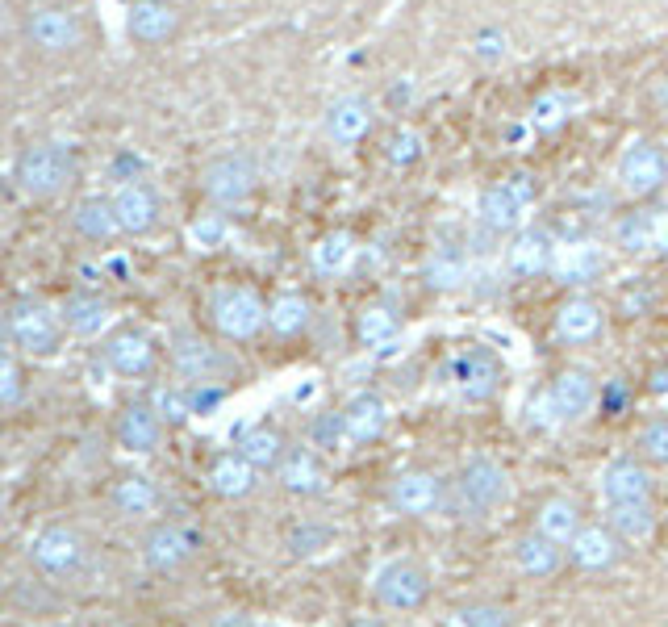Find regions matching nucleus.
Listing matches in <instances>:
<instances>
[{"label": "nucleus", "instance_id": "1", "mask_svg": "<svg viewBox=\"0 0 668 627\" xmlns=\"http://www.w3.org/2000/svg\"><path fill=\"white\" fill-rule=\"evenodd\" d=\"M71 176V155L63 143H38V147H26L17 159V180L21 189L30 197H51L59 193Z\"/></svg>", "mask_w": 668, "mask_h": 627}, {"label": "nucleus", "instance_id": "2", "mask_svg": "<svg viewBox=\"0 0 668 627\" xmlns=\"http://www.w3.org/2000/svg\"><path fill=\"white\" fill-rule=\"evenodd\" d=\"M9 335L30 356H51L59 347V314L46 301H21L9 314Z\"/></svg>", "mask_w": 668, "mask_h": 627}, {"label": "nucleus", "instance_id": "3", "mask_svg": "<svg viewBox=\"0 0 668 627\" xmlns=\"http://www.w3.org/2000/svg\"><path fill=\"white\" fill-rule=\"evenodd\" d=\"M376 598L393 611H410L426 598V573L414 561H389L376 569Z\"/></svg>", "mask_w": 668, "mask_h": 627}, {"label": "nucleus", "instance_id": "4", "mask_svg": "<svg viewBox=\"0 0 668 627\" xmlns=\"http://www.w3.org/2000/svg\"><path fill=\"white\" fill-rule=\"evenodd\" d=\"M510 481H506V469L493 460H472L468 469L460 473V502L472 510V515H485L493 510L501 498H506Z\"/></svg>", "mask_w": 668, "mask_h": 627}, {"label": "nucleus", "instance_id": "5", "mask_svg": "<svg viewBox=\"0 0 668 627\" xmlns=\"http://www.w3.org/2000/svg\"><path fill=\"white\" fill-rule=\"evenodd\" d=\"M213 314H218V327L230 339H251L268 322V310L259 306V297L251 289H226V293H218V301H213Z\"/></svg>", "mask_w": 668, "mask_h": 627}, {"label": "nucleus", "instance_id": "6", "mask_svg": "<svg viewBox=\"0 0 668 627\" xmlns=\"http://www.w3.org/2000/svg\"><path fill=\"white\" fill-rule=\"evenodd\" d=\"M251 184H255V168H251V159H243V155H222V159H213V164L205 168V193L213 201H222V205L243 201L251 193Z\"/></svg>", "mask_w": 668, "mask_h": 627}, {"label": "nucleus", "instance_id": "7", "mask_svg": "<svg viewBox=\"0 0 668 627\" xmlns=\"http://www.w3.org/2000/svg\"><path fill=\"white\" fill-rule=\"evenodd\" d=\"M531 209V189L522 180H501L493 189H485L481 197V218L493 226V230H510L527 218Z\"/></svg>", "mask_w": 668, "mask_h": 627}, {"label": "nucleus", "instance_id": "8", "mask_svg": "<svg viewBox=\"0 0 668 627\" xmlns=\"http://www.w3.org/2000/svg\"><path fill=\"white\" fill-rule=\"evenodd\" d=\"M113 214H117V226L126 230V235H147L159 218V201L147 184H122V189L113 193Z\"/></svg>", "mask_w": 668, "mask_h": 627}, {"label": "nucleus", "instance_id": "9", "mask_svg": "<svg viewBox=\"0 0 668 627\" xmlns=\"http://www.w3.org/2000/svg\"><path fill=\"white\" fill-rule=\"evenodd\" d=\"M618 180H623L627 193H652L664 180V155L648 143H635L618 159Z\"/></svg>", "mask_w": 668, "mask_h": 627}, {"label": "nucleus", "instance_id": "10", "mask_svg": "<svg viewBox=\"0 0 668 627\" xmlns=\"http://www.w3.org/2000/svg\"><path fill=\"white\" fill-rule=\"evenodd\" d=\"M30 556H34V565L46 569V573H71L80 565V540L71 536L67 527H46L42 536L30 544Z\"/></svg>", "mask_w": 668, "mask_h": 627}, {"label": "nucleus", "instance_id": "11", "mask_svg": "<svg viewBox=\"0 0 668 627\" xmlns=\"http://www.w3.org/2000/svg\"><path fill=\"white\" fill-rule=\"evenodd\" d=\"M30 38H34V46H42V51H51V55L71 51V46L80 42V21L63 9H42L30 21Z\"/></svg>", "mask_w": 668, "mask_h": 627}, {"label": "nucleus", "instance_id": "12", "mask_svg": "<svg viewBox=\"0 0 668 627\" xmlns=\"http://www.w3.org/2000/svg\"><path fill=\"white\" fill-rule=\"evenodd\" d=\"M451 377H456L464 398H489L493 385H497V364L489 352L472 347V352H460L456 364H451Z\"/></svg>", "mask_w": 668, "mask_h": 627}, {"label": "nucleus", "instance_id": "13", "mask_svg": "<svg viewBox=\"0 0 668 627\" xmlns=\"http://www.w3.org/2000/svg\"><path fill=\"white\" fill-rule=\"evenodd\" d=\"M648 490H652V477L639 469L631 460H614L610 469L602 473V498L610 506L618 502H648Z\"/></svg>", "mask_w": 668, "mask_h": 627}, {"label": "nucleus", "instance_id": "14", "mask_svg": "<svg viewBox=\"0 0 668 627\" xmlns=\"http://www.w3.org/2000/svg\"><path fill=\"white\" fill-rule=\"evenodd\" d=\"M105 360H109V368H117L122 377H138V373H147V368H151L155 352H151V339H147V335L122 331V335L109 339Z\"/></svg>", "mask_w": 668, "mask_h": 627}, {"label": "nucleus", "instance_id": "15", "mask_svg": "<svg viewBox=\"0 0 668 627\" xmlns=\"http://www.w3.org/2000/svg\"><path fill=\"white\" fill-rule=\"evenodd\" d=\"M59 318L67 322V331H76V335L92 339V335H101V331L109 327V318H113V314H109V301L92 297V293H76V297H67V301H63Z\"/></svg>", "mask_w": 668, "mask_h": 627}, {"label": "nucleus", "instance_id": "16", "mask_svg": "<svg viewBox=\"0 0 668 627\" xmlns=\"http://www.w3.org/2000/svg\"><path fill=\"white\" fill-rule=\"evenodd\" d=\"M385 402L376 398V393H360V398H351L347 410H343V423H347V435L355 439V444H364V439H376L380 431H385Z\"/></svg>", "mask_w": 668, "mask_h": 627}, {"label": "nucleus", "instance_id": "17", "mask_svg": "<svg viewBox=\"0 0 668 627\" xmlns=\"http://www.w3.org/2000/svg\"><path fill=\"white\" fill-rule=\"evenodd\" d=\"M193 548H197V540L188 536L184 527H159V531H151V540H147V561L155 569H176V565H184L188 556H193Z\"/></svg>", "mask_w": 668, "mask_h": 627}, {"label": "nucleus", "instance_id": "18", "mask_svg": "<svg viewBox=\"0 0 668 627\" xmlns=\"http://www.w3.org/2000/svg\"><path fill=\"white\" fill-rule=\"evenodd\" d=\"M117 439L126 452H155L159 444V414L151 406H130L117 423Z\"/></svg>", "mask_w": 668, "mask_h": 627}, {"label": "nucleus", "instance_id": "19", "mask_svg": "<svg viewBox=\"0 0 668 627\" xmlns=\"http://www.w3.org/2000/svg\"><path fill=\"white\" fill-rule=\"evenodd\" d=\"M71 222H76V230L84 239H92V243H105V239H113L117 230V214H113V201H105V197H88V201H80L76 205V214H71Z\"/></svg>", "mask_w": 668, "mask_h": 627}, {"label": "nucleus", "instance_id": "20", "mask_svg": "<svg viewBox=\"0 0 668 627\" xmlns=\"http://www.w3.org/2000/svg\"><path fill=\"white\" fill-rule=\"evenodd\" d=\"M326 130H330L334 143H355V138L368 130V101H360V97L334 101L330 113H326Z\"/></svg>", "mask_w": 668, "mask_h": 627}, {"label": "nucleus", "instance_id": "21", "mask_svg": "<svg viewBox=\"0 0 668 627\" xmlns=\"http://www.w3.org/2000/svg\"><path fill=\"white\" fill-rule=\"evenodd\" d=\"M130 30L142 42H159L176 30V13H172V5H163V0H138L130 13Z\"/></svg>", "mask_w": 668, "mask_h": 627}, {"label": "nucleus", "instance_id": "22", "mask_svg": "<svg viewBox=\"0 0 668 627\" xmlns=\"http://www.w3.org/2000/svg\"><path fill=\"white\" fill-rule=\"evenodd\" d=\"M514 565L522 573H531V577H547V573H556V565H560V548H556V540H547V536L535 531V536L514 544Z\"/></svg>", "mask_w": 668, "mask_h": 627}, {"label": "nucleus", "instance_id": "23", "mask_svg": "<svg viewBox=\"0 0 668 627\" xmlns=\"http://www.w3.org/2000/svg\"><path fill=\"white\" fill-rule=\"evenodd\" d=\"M393 498L405 515H426V510H435V502H439V481L431 473H405L397 481Z\"/></svg>", "mask_w": 668, "mask_h": 627}, {"label": "nucleus", "instance_id": "24", "mask_svg": "<svg viewBox=\"0 0 668 627\" xmlns=\"http://www.w3.org/2000/svg\"><path fill=\"white\" fill-rule=\"evenodd\" d=\"M614 556H618V548L610 540V531H602V527H581L577 536H572V561L581 569H606Z\"/></svg>", "mask_w": 668, "mask_h": 627}, {"label": "nucleus", "instance_id": "25", "mask_svg": "<svg viewBox=\"0 0 668 627\" xmlns=\"http://www.w3.org/2000/svg\"><path fill=\"white\" fill-rule=\"evenodd\" d=\"M552 402H556V410H560V423H564V418L589 414V406H593V381H589L585 373H564V377L552 385Z\"/></svg>", "mask_w": 668, "mask_h": 627}, {"label": "nucleus", "instance_id": "26", "mask_svg": "<svg viewBox=\"0 0 668 627\" xmlns=\"http://www.w3.org/2000/svg\"><path fill=\"white\" fill-rule=\"evenodd\" d=\"M209 481H213V490H218V494H226V498H243V494L251 490V485H255V464H247L243 456H226V460L213 464Z\"/></svg>", "mask_w": 668, "mask_h": 627}, {"label": "nucleus", "instance_id": "27", "mask_svg": "<svg viewBox=\"0 0 668 627\" xmlns=\"http://www.w3.org/2000/svg\"><path fill=\"white\" fill-rule=\"evenodd\" d=\"M547 260H552V239H547L543 230H527V235L510 247V272H518V276L539 272Z\"/></svg>", "mask_w": 668, "mask_h": 627}, {"label": "nucleus", "instance_id": "28", "mask_svg": "<svg viewBox=\"0 0 668 627\" xmlns=\"http://www.w3.org/2000/svg\"><path fill=\"white\" fill-rule=\"evenodd\" d=\"M610 527L627 540H648L656 527L652 506L648 502H618V506H610Z\"/></svg>", "mask_w": 668, "mask_h": 627}, {"label": "nucleus", "instance_id": "29", "mask_svg": "<svg viewBox=\"0 0 668 627\" xmlns=\"http://www.w3.org/2000/svg\"><path fill=\"white\" fill-rule=\"evenodd\" d=\"M176 368H180L188 381H209L222 368V360L213 356L201 339H180L176 343Z\"/></svg>", "mask_w": 668, "mask_h": 627}, {"label": "nucleus", "instance_id": "30", "mask_svg": "<svg viewBox=\"0 0 668 627\" xmlns=\"http://www.w3.org/2000/svg\"><path fill=\"white\" fill-rule=\"evenodd\" d=\"M606 264V255L593 247V243H581V247H564L556 255V272L564 276V281H589L593 272H598Z\"/></svg>", "mask_w": 668, "mask_h": 627}, {"label": "nucleus", "instance_id": "31", "mask_svg": "<svg viewBox=\"0 0 668 627\" xmlns=\"http://www.w3.org/2000/svg\"><path fill=\"white\" fill-rule=\"evenodd\" d=\"M539 536L547 540H572L577 536V510H572L564 498H552V502H543L539 506Z\"/></svg>", "mask_w": 668, "mask_h": 627}, {"label": "nucleus", "instance_id": "32", "mask_svg": "<svg viewBox=\"0 0 668 627\" xmlns=\"http://www.w3.org/2000/svg\"><path fill=\"white\" fill-rule=\"evenodd\" d=\"M598 306H589V301H568V306L560 310V335L572 339V343H581V339H593L598 335Z\"/></svg>", "mask_w": 668, "mask_h": 627}, {"label": "nucleus", "instance_id": "33", "mask_svg": "<svg viewBox=\"0 0 668 627\" xmlns=\"http://www.w3.org/2000/svg\"><path fill=\"white\" fill-rule=\"evenodd\" d=\"M113 502H117V510H122V515H151L155 502H159V494H155V485H151L147 477H126V481L113 490Z\"/></svg>", "mask_w": 668, "mask_h": 627}, {"label": "nucleus", "instance_id": "34", "mask_svg": "<svg viewBox=\"0 0 668 627\" xmlns=\"http://www.w3.org/2000/svg\"><path fill=\"white\" fill-rule=\"evenodd\" d=\"M280 481L289 485V490H297V494H314V490H322V469L314 464L309 452H293L289 460L280 464Z\"/></svg>", "mask_w": 668, "mask_h": 627}, {"label": "nucleus", "instance_id": "35", "mask_svg": "<svg viewBox=\"0 0 668 627\" xmlns=\"http://www.w3.org/2000/svg\"><path fill=\"white\" fill-rule=\"evenodd\" d=\"M247 464H255V469H268V464H276L280 460V435L276 431H247L243 435V444H238Z\"/></svg>", "mask_w": 668, "mask_h": 627}, {"label": "nucleus", "instance_id": "36", "mask_svg": "<svg viewBox=\"0 0 668 627\" xmlns=\"http://www.w3.org/2000/svg\"><path fill=\"white\" fill-rule=\"evenodd\" d=\"M360 339L368 343V347H393L397 343V318L389 314V310H368L364 318H360Z\"/></svg>", "mask_w": 668, "mask_h": 627}, {"label": "nucleus", "instance_id": "37", "mask_svg": "<svg viewBox=\"0 0 668 627\" xmlns=\"http://www.w3.org/2000/svg\"><path fill=\"white\" fill-rule=\"evenodd\" d=\"M351 255H355V247H351V239L347 235H330V239H322L318 247H314V264H318V272H343L347 264H351Z\"/></svg>", "mask_w": 668, "mask_h": 627}, {"label": "nucleus", "instance_id": "38", "mask_svg": "<svg viewBox=\"0 0 668 627\" xmlns=\"http://www.w3.org/2000/svg\"><path fill=\"white\" fill-rule=\"evenodd\" d=\"M305 318H309V306L301 297H280L276 306L268 310V322H272V331L276 335H293L305 327Z\"/></svg>", "mask_w": 668, "mask_h": 627}, {"label": "nucleus", "instance_id": "39", "mask_svg": "<svg viewBox=\"0 0 668 627\" xmlns=\"http://www.w3.org/2000/svg\"><path fill=\"white\" fill-rule=\"evenodd\" d=\"M309 439H314V448H322V452H339V448H347V444H351L343 414H322L318 423L309 427Z\"/></svg>", "mask_w": 668, "mask_h": 627}, {"label": "nucleus", "instance_id": "40", "mask_svg": "<svg viewBox=\"0 0 668 627\" xmlns=\"http://www.w3.org/2000/svg\"><path fill=\"white\" fill-rule=\"evenodd\" d=\"M431 285H439V289H451V285H460L464 281V260L460 255H451V251H439L435 260H431Z\"/></svg>", "mask_w": 668, "mask_h": 627}, {"label": "nucleus", "instance_id": "41", "mask_svg": "<svg viewBox=\"0 0 668 627\" xmlns=\"http://www.w3.org/2000/svg\"><path fill=\"white\" fill-rule=\"evenodd\" d=\"M226 222L218 218V214H209V218H201V222H193V230H188V239H193V247H201V251H209V247H222L226 243Z\"/></svg>", "mask_w": 668, "mask_h": 627}, {"label": "nucleus", "instance_id": "42", "mask_svg": "<svg viewBox=\"0 0 668 627\" xmlns=\"http://www.w3.org/2000/svg\"><path fill=\"white\" fill-rule=\"evenodd\" d=\"M293 552L297 556H314V552H322L326 544H330V527H318V523H301L297 531H293Z\"/></svg>", "mask_w": 668, "mask_h": 627}, {"label": "nucleus", "instance_id": "43", "mask_svg": "<svg viewBox=\"0 0 668 627\" xmlns=\"http://www.w3.org/2000/svg\"><path fill=\"white\" fill-rule=\"evenodd\" d=\"M618 239H623V247H631V251L656 243V218H631V222H623V226H618Z\"/></svg>", "mask_w": 668, "mask_h": 627}, {"label": "nucleus", "instance_id": "44", "mask_svg": "<svg viewBox=\"0 0 668 627\" xmlns=\"http://www.w3.org/2000/svg\"><path fill=\"white\" fill-rule=\"evenodd\" d=\"M510 615L501 607H464L456 615V627H506Z\"/></svg>", "mask_w": 668, "mask_h": 627}, {"label": "nucleus", "instance_id": "45", "mask_svg": "<svg viewBox=\"0 0 668 627\" xmlns=\"http://www.w3.org/2000/svg\"><path fill=\"white\" fill-rule=\"evenodd\" d=\"M643 452H648L652 460H660V464H668V423H656V427L643 431Z\"/></svg>", "mask_w": 668, "mask_h": 627}, {"label": "nucleus", "instance_id": "46", "mask_svg": "<svg viewBox=\"0 0 668 627\" xmlns=\"http://www.w3.org/2000/svg\"><path fill=\"white\" fill-rule=\"evenodd\" d=\"M17 364H13V356L0 347V402H13L17 398Z\"/></svg>", "mask_w": 668, "mask_h": 627}, {"label": "nucleus", "instance_id": "47", "mask_svg": "<svg viewBox=\"0 0 668 627\" xmlns=\"http://www.w3.org/2000/svg\"><path fill=\"white\" fill-rule=\"evenodd\" d=\"M531 418H535V427H556L560 423V410L552 402V393H543V398L531 402Z\"/></svg>", "mask_w": 668, "mask_h": 627}, {"label": "nucleus", "instance_id": "48", "mask_svg": "<svg viewBox=\"0 0 668 627\" xmlns=\"http://www.w3.org/2000/svg\"><path fill=\"white\" fill-rule=\"evenodd\" d=\"M397 159H414L418 155V138L414 134H397V151H393Z\"/></svg>", "mask_w": 668, "mask_h": 627}, {"label": "nucleus", "instance_id": "49", "mask_svg": "<svg viewBox=\"0 0 668 627\" xmlns=\"http://www.w3.org/2000/svg\"><path fill=\"white\" fill-rule=\"evenodd\" d=\"M218 402H222V393L218 389H205V393H197V398H193V410H213Z\"/></svg>", "mask_w": 668, "mask_h": 627}, {"label": "nucleus", "instance_id": "50", "mask_svg": "<svg viewBox=\"0 0 668 627\" xmlns=\"http://www.w3.org/2000/svg\"><path fill=\"white\" fill-rule=\"evenodd\" d=\"M213 627H268V623H255V619H247V615H222Z\"/></svg>", "mask_w": 668, "mask_h": 627}, {"label": "nucleus", "instance_id": "51", "mask_svg": "<svg viewBox=\"0 0 668 627\" xmlns=\"http://www.w3.org/2000/svg\"><path fill=\"white\" fill-rule=\"evenodd\" d=\"M314 398H318V381H305L293 389V402H314Z\"/></svg>", "mask_w": 668, "mask_h": 627}, {"label": "nucleus", "instance_id": "52", "mask_svg": "<svg viewBox=\"0 0 668 627\" xmlns=\"http://www.w3.org/2000/svg\"><path fill=\"white\" fill-rule=\"evenodd\" d=\"M656 247L668 251V218H656Z\"/></svg>", "mask_w": 668, "mask_h": 627}, {"label": "nucleus", "instance_id": "53", "mask_svg": "<svg viewBox=\"0 0 668 627\" xmlns=\"http://www.w3.org/2000/svg\"><path fill=\"white\" fill-rule=\"evenodd\" d=\"M652 389H656V393H668V368H660V373H656Z\"/></svg>", "mask_w": 668, "mask_h": 627}, {"label": "nucleus", "instance_id": "54", "mask_svg": "<svg viewBox=\"0 0 668 627\" xmlns=\"http://www.w3.org/2000/svg\"><path fill=\"white\" fill-rule=\"evenodd\" d=\"M5 26H9V9H5V5H0V30H5Z\"/></svg>", "mask_w": 668, "mask_h": 627}, {"label": "nucleus", "instance_id": "55", "mask_svg": "<svg viewBox=\"0 0 668 627\" xmlns=\"http://www.w3.org/2000/svg\"><path fill=\"white\" fill-rule=\"evenodd\" d=\"M355 627H380L376 619H360V623H355Z\"/></svg>", "mask_w": 668, "mask_h": 627}, {"label": "nucleus", "instance_id": "56", "mask_svg": "<svg viewBox=\"0 0 668 627\" xmlns=\"http://www.w3.org/2000/svg\"><path fill=\"white\" fill-rule=\"evenodd\" d=\"M5 322H9V318H5V314H0V335H5Z\"/></svg>", "mask_w": 668, "mask_h": 627}, {"label": "nucleus", "instance_id": "57", "mask_svg": "<svg viewBox=\"0 0 668 627\" xmlns=\"http://www.w3.org/2000/svg\"><path fill=\"white\" fill-rule=\"evenodd\" d=\"M0 510H5V494H0Z\"/></svg>", "mask_w": 668, "mask_h": 627}]
</instances>
